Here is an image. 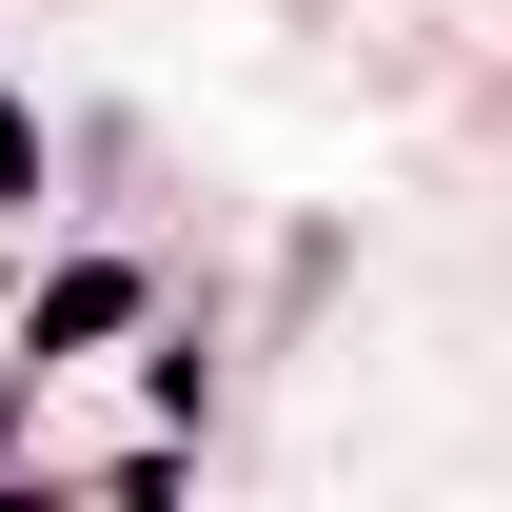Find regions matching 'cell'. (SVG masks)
I'll use <instances>...</instances> for the list:
<instances>
[{"instance_id":"6da1fadb","label":"cell","mask_w":512,"mask_h":512,"mask_svg":"<svg viewBox=\"0 0 512 512\" xmlns=\"http://www.w3.org/2000/svg\"><path fill=\"white\" fill-rule=\"evenodd\" d=\"M119 316H138V256H79L60 296H40V316H20V375H60L79 335H119Z\"/></svg>"}]
</instances>
